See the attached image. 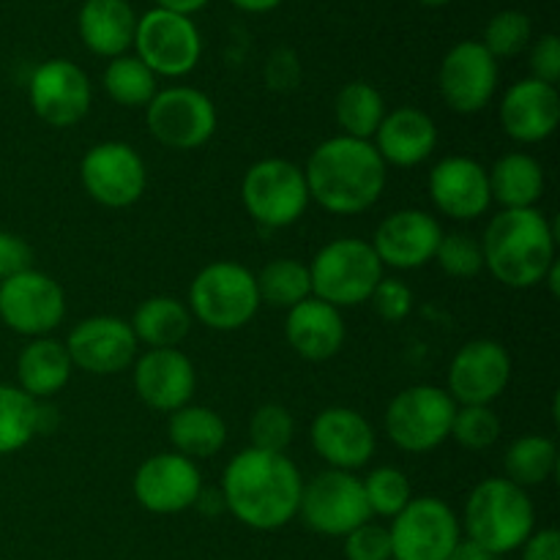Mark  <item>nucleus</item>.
<instances>
[{"label":"nucleus","mask_w":560,"mask_h":560,"mask_svg":"<svg viewBox=\"0 0 560 560\" xmlns=\"http://www.w3.org/2000/svg\"><path fill=\"white\" fill-rule=\"evenodd\" d=\"M71 355L60 339L38 337L31 339L16 355V386L36 402L52 399L71 381Z\"/></svg>","instance_id":"nucleus-27"},{"label":"nucleus","mask_w":560,"mask_h":560,"mask_svg":"<svg viewBox=\"0 0 560 560\" xmlns=\"http://www.w3.org/2000/svg\"><path fill=\"white\" fill-rule=\"evenodd\" d=\"M463 530L474 545L492 556L520 550L536 530V509L528 490L509 479H485L474 487L465 501Z\"/></svg>","instance_id":"nucleus-4"},{"label":"nucleus","mask_w":560,"mask_h":560,"mask_svg":"<svg viewBox=\"0 0 560 560\" xmlns=\"http://www.w3.org/2000/svg\"><path fill=\"white\" fill-rule=\"evenodd\" d=\"M457 402L446 388L410 386L399 392L386 408V435L408 454L435 452L452 435Z\"/></svg>","instance_id":"nucleus-8"},{"label":"nucleus","mask_w":560,"mask_h":560,"mask_svg":"<svg viewBox=\"0 0 560 560\" xmlns=\"http://www.w3.org/2000/svg\"><path fill=\"white\" fill-rule=\"evenodd\" d=\"M310 200L337 217L364 213L381 200L386 189V162L370 140L331 137L306 159Z\"/></svg>","instance_id":"nucleus-2"},{"label":"nucleus","mask_w":560,"mask_h":560,"mask_svg":"<svg viewBox=\"0 0 560 560\" xmlns=\"http://www.w3.org/2000/svg\"><path fill=\"white\" fill-rule=\"evenodd\" d=\"M348 560H392V536L377 523H364L345 536Z\"/></svg>","instance_id":"nucleus-43"},{"label":"nucleus","mask_w":560,"mask_h":560,"mask_svg":"<svg viewBox=\"0 0 560 560\" xmlns=\"http://www.w3.org/2000/svg\"><path fill=\"white\" fill-rule=\"evenodd\" d=\"M293 435H295V419L284 405L268 402V405H260V408L252 413L249 419L252 448L284 454L290 443H293Z\"/></svg>","instance_id":"nucleus-39"},{"label":"nucleus","mask_w":560,"mask_h":560,"mask_svg":"<svg viewBox=\"0 0 560 560\" xmlns=\"http://www.w3.org/2000/svg\"><path fill=\"white\" fill-rule=\"evenodd\" d=\"M257 279L246 266L217 260L200 268L189 284V312L211 331H238L260 310Z\"/></svg>","instance_id":"nucleus-5"},{"label":"nucleus","mask_w":560,"mask_h":560,"mask_svg":"<svg viewBox=\"0 0 560 560\" xmlns=\"http://www.w3.org/2000/svg\"><path fill=\"white\" fill-rule=\"evenodd\" d=\"M430 197L438 211L457 222H474L492 206L490 175L470 156H446L432 167Z\"/></svg>","instance_id":"nucleus-23"},{"label":"nucleus","mask_w":560,"mask_h":560,"mask_svg":"<svg viewBox=\"0 0 560 560\" xmlns=\"http://www.w3.org/2000/svg\"><path fill=\"white\" fill-rule=\"evenodd\" d=\"M241 200L252 222L260 228H290L304 217L312 202L304 167L290 159H260L244 173Z\"/></svg>","instance_id":"nucleus-7"},{"label":"nucleus","mask_w":560,"mask_h":560,"mask_svg":"<svg viewBox=\"0 0 560 560\" xmlns=\"http://www.w3.org/2000/svg\"><path fill=\"white\" fill-rule=\"evenodd\" d=\"M131 47L156 77H184L200 63L202 38L191 16L151 9L137 20Z\"/></svg>","instance_id":"nucleus-12"},{"label":"nucleus","mask_w":560,"mask_h":560,"mask_svg":"<svg viewBox=\"0 0 560 560\" xmlns=\"http://www.w3.org/2000/svg\"><path fill=\"white\" fill-rule=\"evenodd\" d=\"M441 96L454 113H481L492 102L498 88V60L481 42H459L443 58L438 71Z\"/></svg>","instance_id":"nucleus-19"},{"label":"nucleus","mask_w":560,"mask_h":560,"mask_svg":"<svg viewBox=\"0 0 560 560\" xmlns=\"http://www.w3.org/2000/svg\"><path fill=\"white\" fill-rule=\"evenodd\" d=\"M159 9L164 11H175V14H184V16H191L195 11L206 9L208 0H156Z\"/></svg>","instance_id":"nucleus-48"},{"label":"nucleus","mask_w":560,"mask_h":560,"mask_svg":"<svg viewBox=\"0 0 560 560\" xmlns=\"http://www.w3.org/2000/svg\"><path fill=\"white\" fill-rule=\"evenodd\" d=\"M66 317V293L49 273L22 271L0 282V320L20 337H49Z\"/></svg>","instance_id":"nucleus-13"},{"label":"nucleus","mask_w":560,"mask_h":560,"mask_svg":"<svg viewBox=\"0 0 560 560\" xmlns=\"http://www.w3.org/2000/svg\"><path fill=\"white\" fill-rule=\"evenodd\" d=\"M310 441L317 457L334 470L355 474L375 457L377 438L370 421L353 408H326L310 427Z\"/></svg>","instance_id":"nucleus-21"},{"label":"nucleus","mask_w":560,"mask_h":560,"mask_svg":"<svg viewBox=\"0 0 560 560\" xmlns=\"http://www.w3.org/2000/svg\"><path fill=\"white\" fill-rule=\"evenodd\" d=\"M370 301L375 315L386 323H399L413 312V290L402 279L383 277L377 288L372 290Z\"/></svg>","instance_id":"nucleus-42"},{"label":"nucleus","mask_w":560,"mask_h":560,"mask_svg":"<svg viewBox=\"0 0 560 560\" xmlns=\"http://www.w3.org/2000/svg\"><path fill=\"white\" fill-rule=\"evenodd\" d=\"M63 345L74 370L88 372V375H118L129 370L140 348L129 323L115 315L85 317L71 328Z\"/></svg>","instance_id":"nucleus-18"},{"label":"nucleus","mask_w":560,"mask_h":560,"mask_svg":"<svg viewBox=\"0 0 560 560\" xmlns=\"http://www.w3.org/2000/svg\"><path fill=\"white\" fill-rule=\"evenodd\" d=\"M191 323L195 317L184 301L173 299V295H151L137 306L129 326L137 342L148 345V350H162L178 348L189 337Z\"/></svg>","instance_id":"nucleus-30"},{"label":"nucleus","mask_w":560,"mask_h":560,"mask_svg":"<svg viewBox=\"0 0 560 560\" xmlns=\"http://www.w3.org/2000/svg\"><path fill=\"white\" fill-rule=\"evenodd\" d=\"M33 268V249L22 235L0 230V282Z\"/></svg>","instance_id":"nucleus-44"},{"label":"nucleus","mask_w":560,"mask_h":560,"mask_svg":"<svg viewBox=\"0 0 560 560\" xmlns=\"http://www.w3.org/2000/svg\"><path fill=\"white\" fill-rule=\"evenodd\" d=\"M137 503L151 514H180L197 503L202 492V474L195 459L175 452L148 457L131 481Z\"/></svg>","instance_id":"nucleus-17"},{"label":"nucleus","mask_w":560,"mask_h":560,"mask_svg":"<svg viewBox=\"0 0 560 560\" xmlns=\"http://www.w3.org/2000/svg\"><path fill=\"white\" fill-rule=\"evenodd\" d=\"M448 438L468 452H485L501 438V419L490 405H457Z\"/></svg>","instance_id":"nucleus-38"},{"label":"nucleus","mask_w":560,"mask_h":560,"mask_svg":"<svg viewBox=\"0 0 560 560\" xmlns=\"http://www.w3.org/2000/svg\"><path fill=\"white\" fill-rule=\"evenodd\" d=\"M304 476L288 454L244 448L222 474L224 509L255 530L284 528L299 514Z\"/></svg>","instance_id":"nucleus-1"},{"label":"nucleus","mask_w":560,"mask_h":560,"mask_svg":"<svg viewBox=\"0 0 560 560\" xmlns=\"http://www.w3.org/2000/svg\"><path fill=\"white\" fill-rule=\"evenodd\" d=\"M312 295L345 310L370 301L383 279V262L372 244L361 238H337L323 246L310 262Z\"/></svg>","instance_id":"nucleus-6"},{"label":"nucleus","mask_w":560,"mask_h":560,"mask_svg":"<svg viewBox=\"0 0 560 560\" xmlns=\"http://www.w3.org/2000/svg\"><path fill=\"white\" fill-rule=\"evenodd\" d=\"M145 120L153 140L162 142L170 151L202 148L219 124L211 96L189 85L159 91L145 107Z\"/></svg>","instance_id":"nucleus-11"},{"label":"nucleus","mask_w":560,"mask_h":560,"mask_svg":"<svg viewBox=\"0 0 560 560\" xmlns=\"http://www.w3.org/2000/svg\"><path fill=\"white\" fill-rule=\"evenodd\" d=\"M233 5H238L241 11H249V14H266V11L277 9L282 0H230Z\"/></svg>","instance_id":"nucleus-49"},{"label":"nucleus","mask_w":560,"mask_h":560,"mask_svg":"<svg viewBox=\"0 0 560 560\" xmlns=\"http://www.w3.org/2000/svg\"><path fill=\"white\" fill-rule=\"evenodd\" d=\"M80 38L93 55L120 58L135 44L137 16L126 0H85L80 9Z\"/></svg>","instance_id":"nucleus-28"},{"label":"nucleus","mask_w":560,"mask_h":560,"mask_svg":"<svg viewBox=\"0 0 560 560\" xmlns=\"http://www.w3.org/2000/svg\"><path fill=\"white\" fill-rule=\"evenodd\" d=\"M255 279L260 304L273 306V310H293L301 301L312 299L310 266L293 260V257L271 260Z\"/></svg>","instance_id":"nucleus-34"},{"label":"nucleus","mask_w":560,"mask_h":560,"mask_svg":"<svg viewBox=\"0 0 560 560\" xmlns=\"http://www.w3.org/2000/svg\"><path fill=\"white\" fill-rule=\"evenodd\" d=\"M392 560H448L463 541V525L441 498H410L388 525Z\"/></svg>","instance_id":"nucleus-9"},{"label":"nucleus","mask_w":560,"mask_h":560,"mask_svg":"<svg viewBox=\"0 0 560 560\" xmlns=\"http://www.w3.org/2000/svg\"><path fill=\"white\" fill-rule=\"evenodd\" d=\"M372 145L381 153L386 167H416L427 162L438 148V126L424 109L397 107L386 113L377 126Z\"/></svg>","instance_id":"nucleus-25"},{"label":"nucleus","mask_w":560,"mask_h":560,"mask_svg":"<svg viewBox=\"0 0 560 560\" xmlns=\"http://www.w3.org/2000/svg\"><path fill=\"white\" fill-rule=\"evenodd\" d=\"M104 91L120 107H148L159 93L156 74L137 55H120L104 71Z\"/></svg>","instance_id":"nucleus-36"},{"label":"nucleus","mask_w":560,"mask_h":560,"mask_svg":"<svg viewBox=\"0 0 560 560\" xmlns=\"http://www.w3.org/2000/svg\"><path fill=\"white\" fill-rule=\"evenodd\" d=\"M27 98L38 120L52 129H71L88 115L93 102L91 80L66 58L44 60L27 82Z\"/></svg>","instance_id":"nucleus-15"},{"label":"nucleus","mask_w":560,"mask_h":560,"mask_svg":"<svg viewBox=\"0 0 560 560\" xmlns=\"http://www.w3.org/2000/svg\"><path fill=\"white\" fill-rule=\"evenodd\" d=\"M530 20L523 11H501L485 27V49L492 58H514L530 44Z\"/></svg>","instance_id":"nucleus-40"},{"label":"nucleus","mask_w":560,"mask_h":560,"mask_svg":"<svg viewBox=\"0 0 560 560\" xmlns=\"http://www.w3.org/2000/svg\"><path fill=\"white\" fill-rule=\"evenodd\" d=\"M503 470L512 485L523 487H541L550 481L558 470V446L545 435H523L506 448L503 454Z\"/></svg>","instance_id":"nucleus-32"},{"label":"nucleus","mask_w":560,"mask_h":560,"mask_svg":"<svg viewBox=\"0 0 560 560\" xmlns=\"http://www.w3.org/2000/svg\"><path fill=\"white\" fill-rule=\"evenodd\" d=\"M487 175H490L492 202H498L501 211H506V208H536V202L545 195V167L530 153H503L487 170Z\"/></svg>","instance_id":"nucleus-29"},{"label":"nucleus","mask_w":560,"mask_h":560,"mask_svg":"<svg viewBox=\"0 0 560 560\" xmlns=\"http://www.w3.org/2000/svg\"><path fill=\"white\" fill-rule=\"evenodd\" d=\"M170 443L175 454L189 459H208L219 454L228 443V424L217 410L206 405H184L180 410L170 413Z\"/></svg>","instance_id":"nucleus-31"},{"label":"nucleus","mask_w":560,"mask_h":560,"mask_svg":"<svg viewBox=\"0 0 560 560\" xmlns=\"http://www.w3.org/2000/svg\"><path fill=\"white\" fill-rule=\"evenodd\" d=\"M135 392L145 408L156 413H175L191 402L197 388V370L178 348L145 350L135 359Z\"/></svg>","instance_id":"nucleus-22"},{"label":"nucleus","mask_w":560,"mask_h":560,"mask_svg":"<svg viewBox=\"0 0 560 560\" xmlns=\"http://www.w3.org/2000/svg\"><path fill=\"white\" fill-rule=\"evenodd\" d=\"M530 74L534 80L558 85L560 80V38L556 33H547L530 47Z\"/></svg>","instance_id":"nucleus-45"},{"label":"nucleus","mask_w":560,"mask_h":560,"mask_svg":"<svg viewBox=\"0 0 560 560\" xmlns=\"http://www.w3.org/2000/svg\"><path fill=\"white\" fill-rule=\"evenodd\" d=\"M38 435V402L20 386L0 383V457L25 448Z\"/></svg>","instance_id":"nucleus-35"},{"label":"nucleus","mask_w":560,"mask_h":560,"mask_svg":"<svg viewBox=\"0 0 560 560\" xmlns=\"http://www.w3.org/2000/svg\"><path fill=\"white\" fill-rule=\"evenodd\" d=\"M560 124V96L556 85L534 80H520L503 93L501 126L512 140L536 145L556 135Z\"/></svg>","instance_id":"nucleus-24"},{"label":"nucleus","mask_w":560,"mask_h":560,"mask_svg":"<svg viewBox=\"0 0 560 560\" xmlns=\"http://www.w3.org/2000/svg\"><path fill=\"white\" fill-rule=\"evenodd\" d=\"M80 180L98 206L129 208L145 195L148 167L129 142L107 140L88 148L80 162Z\"/></svg>","instance_id":"nucleus-14"},{"label":"nucleus","mask_w":560,"mask_h":560,"mask_svg":"<svg viewBox=\"0 0 560 560\" xmlns=\"http://www.w3.org/2000/svg\"><path fill=\"white\" fill-rule=\"evenodd\" d=\"M419 3L430 5V9H438V5H446V3H452V0H419Z\"/></svg>","instance_id":"nucleus-50"},{"label":"nucleus","mask_w":560,"mask_h":560,"mask_svg":"<svg viewBox=\"0 0 560 560\" xmlns=\"http://www.w3.org/2000/svg\"><path fill=\"white\" fill-rule=\"evenodd\" d=\"M284 337L288 345L306 361H328L342 350L345 337V320L342 310L326 304L320 299H306L288 310V320H284Z\"/></svg>","instance_id":"nucleus-26"},{"label":"nucleus","mask_w":560,"mask_h":560,"mask_svg":"<svg viewBox=\"0 0 560 560\" xmlns=\"http://www.w3.org/2000/svg\"><path fill=\"white\" fill-rule=\"evenodd\" d=\"M361 485H364L366 506H370L372 517L394 520L413 498L408 476L399 468H392V465L370 470L366 479H361Z\"/></svg>","instance_id":"nucleus-37"},{"label":"nucleus","mask_w":560,"mask_h":560,"mask_svg":"<svg viewBox=\"0 0 560 560\" xmlns=\"http://www.w3.org/2000/svg\"><path fill=\"white\" fill-rule=\"evenodd\" d=\"M556 228L539 208L498 211L481 235L485 268L512 290H530L545 282L556 257Z\"/></svg>","instance_id":"nucleus-3"},{"label":"nucleus","mask_w":560,"mask_h":560,"mask_svg":"<svg viewBox=\"0 0 560 560\" xmlns=\"http://www.w3.org/2000/svg\"><path fill=\"white\" fill-rule=\"evenodd\" d=\"M443 238V228L430 211L421 208H402L394 211L377 224L372 249L383 268H397V271H416L435 260L438 244Z\"/></svg>","instance_id":"nucleus-20"},{"label":"nucleus","mask_w":560,"mask_h":560,"mask_svg":"<svg viewBox=\"0 0 560 560\" xmlns=\"http://www.w3.org/2000/svg\"><path fill=\"white\" fill-rule=\"evenodd\" d=\"M512 383V355L495 339H470L448 366V397L457 405H492Z\"/></svg>","instance_id":"nucleus-16"},{"label":"nucleus","mask_w":560,"mask_h":560,"mask_svg":"<svg viewBox=\"0 0 560 560\" xmlns=\"http://www.w3.org/2000/svg\"><path fill=\"white\" fill-rule=\"evenodd\" d=\"M435 262L446 277L454 279H470L481 273L485 268V252H481V241H476L468 233H443L441 244H438Z\"/></svg>","instance_id":"nucleus-41"},{"label":"nucleus","mask_w":560,"mask_h":560,"mask_svg":"<svg viewBox=\"0 0 560 560\" xmlns=\"http://www.w3.org/2000/svg\"><path fill=\"white\" fill-rule=\"evenodd\" d=\"M334 115H337V124L345 137L372 140L381 120L386 118V102H383L381 91L370 82H348L337 93Z\"/></svg>","instance_id":"nucleus-33"},{"label":"nucleus","mask_w":560,"mask_h":560,"mask_svg":"<svg viewBox=\"0 0 560 560\" xmlns=\"http://www.w3.org/2000/svg\"><path fill=\"white\" fill-rule=\"evenodd\" d=\"M299 514L306 528L323 536H348L372 520L359 476L334 468L304 481Z\"/></svg>","instance_id":"nucleus-10"},{"label":"nucleus","mask_w":560,"mask_h":560,"mask_svg":"<svg viewBox=\"0 0 560 560\" xmlns=\"http://www.w3.org/2000/svg\"><path fill=\"white\" fill-rule=\"evenodd\" d=\"M523 560H560V534L556 528H541L525 539Z\"/></svg>","instance_id":"nucleus-46"},{"label":"nucleus","mask_w":560,"mask_h":560,"mask_svg":"<svg viewBox=\"0 0 560 560\" xmlns=\"http://www.w3.org/2000/svg\"><path fill=\"white\" fill-rule=\"evenodd\" d=\"M448 560H501V556H492V552L485 550V547L474 545L470 539H463L457 547H454V552L448 556Z\"/></svg>","instance_id":"nucleus-47"}]
</instances>
